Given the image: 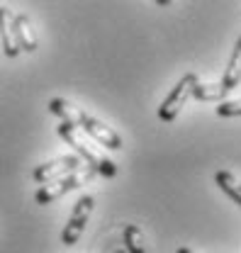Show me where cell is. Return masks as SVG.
Returning a JSON list of instances; mask_svg holds the SVG:
<instances>
[{
  "label": "cell",
  "mask_w": 241,
  "mask_h": 253,
  "mask_svg": "<svg viewBox=\"0 0 241 253\" xmlns=\"http://www.w3.org/2000/svg\"><path fill=\"white\" fill-rule=\"evenodd\" d=\"M15 15L12 10L7 7H0V42H2V51L5 56H17L20 54V44H17V37H15Z\"/></svg>",
  "instance_id": "7"
},
{
  "label": "cell",
  "mask_w": 241,
  "mask_h": 253,
  "mask_svg": "<svg viewBox=\"0 0 241 253\" xmlns=\"http://www.w3.org/2000/svg\"><path fill=\"white\" fill-rule=\"evenodd\" d=\"M239 83H241V37L237 39V46H234V51H232V59H229L227 71H224V76H222V85H224L227 90H234Z\"/></svg>",
  "instance_id": "9"
},
{
  "label": "cell",
  "mask_w": 241,
  "mask_h": 253,
  "mask_svg": "<svg viewBox=\"0 0 241 253\" xmlns=\"http://www.w3.org/2000/svg\"><path fill=\"white\" fill-rule=\"evenodd\" d=\"M78 168H83V161L78 156H59V158H54V161H49V163L37 166L34 173H32V178L39 185H44V183H51L56 178H63V175H68V173H73Z\"/></svg>",
  "instance_id": "6"
},
{
  "label": "cell",
  "mask_w": 241,
  "mask_h": 253,
  "mask_svg": "<svg viewBox=\"0 0 241 253\" xmlns=\"http://www.w3.org/2000/svg\"><path fill=\"white\" fill-rule=\"evenodd\" d=\"M217 115H219V117H239L241 115V97L239 100H224V102H219Z\"/></svg>",
  "instance_id": "14"
},
{
  "label": "cell",
  "mask_w": 241,
  "mask_h": 253,
  "mask_svg": "<svg viewBox=\"0 0 241 253\" xmlns=\"http://www.w3.org/2000/svg\"><path fill=\"white\" fill-rule=\"evenodd\" d=\"M93 175H95V173H93L91 168L83 166V168H78V170H73V173H68V175H63V178H56V180H51V183H44L42 188L37 190L34 200H37V205H51L54 200L63 197L66 192L86 185L88 180H93Z\"/></svg>",
  "instance_id": "2"
},
{
  "label": "cell",
  "mask_w": 241,
  "mask_h": 253,
  "mask_svg": "<svg viewBox=\"0 0 241 253\" xmlns=\"http://www.w3.org/2000/svg\"><path fill=\"white\" fill-rule=\"evenodd\" d=\"M49 110H51L56 117H61L66 125H71V126H73L76 117H78V112H81V107L71 105V102H68V100H63V97H54V100L49 102Z\"/></svg>",
  "instance_id": "12"
},
{
  "label": "cell",
  "mask_w": 241,
  "mask_h": 253,
  "mask_svg": "<svg viewBox=\"0 0 241 253\" xmlns=\"http://www.w3.org/2000/svg\"><path fill=\"white\" fill-rule=\"evenodd\" d=\"M229 95V90L222 85V83H197L193 88V95L195 100L200 102H224V97Z\"/></svg>",
  "instance_id": "10"
},
{
  "label": "cell",
  "mask_w": 241,
  "mask_h": 253,
  "mask_svg": "<svg viewBox=\"0 0 241 253\" xmlns=\"http://www.w3.org/2000/svg\"><path fill=\"white\" fill-rule=\"evenodd\" d=\"M176 253H193V251H190V249H178Z\"/></svg>",
  "instance_id": "15"
},
{
  "label": "cell",
  "mask_w": 241,
  "mask_h": 253,
  "mask_svg": "<svg viewBox=\"0 0 241 253\" xmlns=\"http://www.w3.org/2000/svg\"><path fill=\"white\" fill-rule=\"evenodd\" d=\"M214 183L241 207V183L229 173V170H217V173H214Z\"/></svg>",
  "instance_id": "11"
},
{
  "label": "cell",
  "mask_w": 241,
  "mask_h": 253,
  "mask_svg": "<svg viewBox=\"0 0 241 253\" xmlns=\"http://www.w3.org/2000/svg\"><path fill=\"white\" fill-rule=\"evenodd\" d=\"M197 83H200V81H197V73H185L181 81L173 85V90L168 93V97L161 102V107H158V117H161L163 122H173V120L178 117V112L183 110V105L190 100L193 88H195Z\"/></svg>",
  "instance_id": "3"
},
{
  "label": "cell",
  "mask_w": 241,
  "mask_h": 253,
  "mask_svg": "<svg viewBox=\"0 0 241 253\" xmlns=\"http://www.w3.org/2000/svg\"><path fill=\"white\" fill-rule=\"evenodd\" d=\"M93 207H95V200L91 195H86V197H81L76 202V207L71 212V219L66 221V226L61 231V244L63 246H73L81 239V234H83V229H86V224H88L93 214Z\"/></svg>",
  "instance_id": "4"
},
{
  "label": "cell",
  "mask_w": 241,
  "mask_h": 253,
  "mask_svg": "<svg viewBox=\"0 0 241 253\" xmlns=\"http://www.w3.org/2000/svg\"><path fill=\"white\" fill-rule=\"evenodd\" d=\"M76 129H83L86 134H91L93 139L97 141V144H102V146H107V149H122V136L115 131V129H110V126L105 125V122H100V120H95L91 117L88 112H78V117H76V122H73Z\"/></svg>",
  "instance_id": "5"
},
{
  "label": "cell",
  "mask_w": 241,
  "mask_h": 253,
  "mask_svg": "<svg viewBox=\"0 0 241 253\" xmlns=\"http://www.w3.org/2000/svg\"><path fill=\"white\" fill-rule=\"evenodd\" d=\"M124 249L129 253H144V234L139 231V226L134 224L124 226Z\"/></svg>",
  "instance_id": "13"
},
{
  "label": "cell",
  "mask_w": 241,
  "mask_h": 253,
  "mask_svg": "<svg viewBox=\"0 0 241 253\" xmlns=\"http://www.w3.org/2000/svg\"><path fill=\"white\" fill-rule=\"evenodd\" d=\"M0 7H2V5H0Z\"/></svg>",
  "instance_id": "16"
},
{
  "label": "cell",
  "mask_w": 241,
  "mask_h": 253,
  "mask_svg": "<svg viewBox=\"0 0 241 253\" xmlns=\"http://www.w3.org/2000/svg\"><path fill=\"white\" fill-rule=\"evenodd\" d=\"M15 37H17V44H20V51H37V34L32 27V20L27 15H15Z\"/></svg>",
  "instance_id": "8"
},
{
  "label": "cell",
  "mask_w": 241,
  "mask_h": 253,
  "mask_svg": "<svg viewBox=\"0 0 241 253\" xmlns=\"http://www.w3.org/2000/svg\"><path fill=\"white\" fill-rule=\"evenodd\" d=\"M59 136L68 144V146L76 149L78 158L86 161V166L91 168L93 173H100V175H105V178H115V175H117V166H115L110 158H105L102 154H97L95 149H91V144L81 136V129L66 125V122H61L59 125Z\"/></svg>",
  "instance_id": "1"
}]
</instances>
